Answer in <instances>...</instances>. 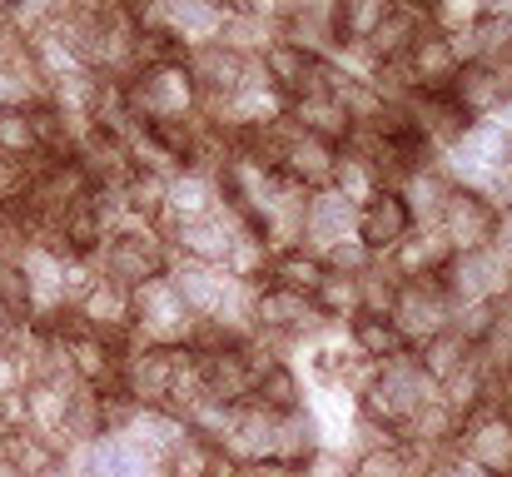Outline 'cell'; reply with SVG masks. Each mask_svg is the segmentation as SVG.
I'll return each mask as SVG.
<instances>
[{
  "instance_id": "obj_1",
  "label": "cell",
  "mask_w": 512,
  "mask_h": 477,
  "mask_svg": "<svg viewBox=\"0 0 512 477\" xmlns=\"http://www.w3.org/2000/svg\"><path fill=\"white\" fill-rule=\"evenodd\" d=\"M120 95H125V110L135 125H179V120H194L199 115V85L184 65V55L170 60H145L135 75L120 80Z\"/></svg>"
},
{
  "instance_id": "obj_2",
  "label": "cell",
  "mask_w": 512,
  "mask_h": 477,
  "mask_svg": "<svg viewBox=\"0 0 512 477\" xmlns=\"http://www.w3.org/2000/svg\"><path fill=\"white\" fill-rule=\"evenodd\" d=\"M174 249L170 239H165V229L160 224H145V219H120V229L100 244V254H95V264H100V279H110V284H120V289H140V284H150V279H165V269H170Z\"/></svg>"
},
{
  "instance_id": "obj_3",
  "label": "cell",
  "mask_w": 512,
  "mask_h": 477,
  "mask_svg": "<svg viewBox=\"0 0 512 477\" xmlns=\"http://www.w3.org/2000/svg\"><path fill=\"white\" fill-rule=\"evenodd\" d=\"M199 318L184 309V299L170 289V279H150L135 289V323L130 343H155V348H184L194 343Z\"/></svg>"
},
{
  "instance_id": "obj_4",
  "label": "cell",
  "mask_w": 512,
  "mask_h": 477,
  "mask_svg": "<svg viewBox=\"0 0 512 477\" xmlns=\"http://www.w3.org/2000/svg\"><path fill=\"white\" fill-rule=\"evenodd\" d=\"M438 284H443L448 304H503V299H512V274L493 249L453 254L448 269L438 274Z\"/></svg>"
},
{
  "instance_id": "obj_5",
  "label": "cell",
  "mask_w": 512,
  "mask_h": 477,
  "mask_svg": "<svg viewBox=\"0 0 512 477\" xmlns=\"http://www.w3.org/2000/svg\"><path fill=\"white\" fill-rule=\"evenodd\" d=\"M179 368V348H155V343H125L120 353V393L135 408H165Z\"/></svg>"
},
{
  "instance_id": "obj_6",
  "label": "cell",
  "mask_w": 512,
  "mask_h": 477,
  "mask_svg": "<svg viewBox=\"0 0 512 477\" xmlns=\"http://www.w3.org/2000/svg\"><path fill=\"white\" fill-rule=\"evenodd\" d=\"M160 229H165V239H170L174 254H184V259H204V264H224V259L234 254L239 234H244V219H239L229 204H219L214 214H199V219H170V224H160Z\"/></svg>"
},
{
  "instance_id": "obj_7",
  "label": "cell",
  "mask_w": 512,
  "mask_h": 477,
  "mask_svg": "<svg viewBox=\"0 0 512 477\" xmlns=\"http://www.w3.org/2000/svg\"><path fill=\"white\" fill-rule=\"evenodd\" d=\"M512 159V140L503 130H493V125H468L443 155V174L453 179V184H468V189H483L488 184V174L493 169H503Z\"/></svg>"
},
{
  "instance_id": "obj_8",
  "label": "cell",
  "mask_w": 512,
  "mask_h": 477,
  "mask_svg": "<svg viewBox=\"0 0 512 477\" xmlns=\"http://www.w3.org/2000/svg\"><path fill=\"white\" fill-rule=\"evenodd\" d=\"M184 65H189V75L199 85V100H219V95H234L244 85H264L259 55H239V50H229L219 40L184 50Z\"/></svg>"
},
{
  "instance_id": "obj_9",
  "label": "cell",
  "mask_w": 512,
  "mask_h": 477,
  "mask_svg": "<svg viewBox=\"0 0 512 477\" xmlns=\"http://www.w3.org/2000/svg\"><path fill=\"white\" fill-rule=\"evenodd\" d=\"M498 204L483 194V189H468V184H453L448 199H443V214H438V229L443 239L453 244V254H468V249H488L493 234H498Z\"/></svg>"
},
{
  "instance_id": "obj_10",
  "label": "cell",
  "mask_w": 512,
  "mask_h": 477,
  "mask_svg": "<svg viewBox=\"0 0 512 477\" xmlns=\"http://www.w3.org/2000/svg\"><path fill=\"white\" fill-rule=\"evenodd\" d=\"M448 314H453V304H448L443 284L438 279H413V284H398V299H393L388 318H393L398 338L408 348H418V343H428L433 333L448 328Z\"/></svg>"
},
{
  "instance_id": "obj_11",
  "label": "cell",
  "mask_w": 512,
  "mask_h": 477,
  "mask_svg": "<svg viewBox=\"0 0 512 477\" xmlns=\"http://www.w3.org/2000/svg\"><path fill=\"white\" fill-rule=\"evenodd\" d=\"M458 453L468 463H478L488 477H512V418L488 403L483 413H473L458 433Z\"/></svg>"
},
{
  "instance_id": "obj_12",
  "label": "cell",
  "mask_w": 512,
  "mask_h": 477,
  "mask_svg": "<svg viewBox=\"0 0 512 477\" xmlns=\"http://www.w3.org/2000/svg\"><path fill=\"white\" fill-rule=\"evenodd\" d=\"M458 55L448 45V35H438L433 25L413 40V50L398 60V75L408 85V95H448V85L458 80Z\"/></svg>"
},
{
  "instance_id": "obj_13",
  "label": "cell",
  "mask_w": 512,
  "mask_h": 477,
  "mask_svg": "<svg viewBox=\"0 0 512 477\" xmlns=\"http://www.w3.org/2000/svg\"><path fill=\"white\" fill-rule=\"evenodd\" d=\"M408 229H413V214H408V204H403V194H398L393 184H383L373 199L358 204L353 239H358L373 259H388V254L398 249V239H408Z\"/></svg>"
},
{
  "instance_id": "obj_14",
  "label": "cell",
  "mask_w": 512,
  "mask_h": 477,
  "mask_svg": "<svg viewBox=\"0 0 512 477\" xmlns=\"http://www.w3.org/2000/svg\"><path fill=\"white\" fill-rule=\"evenodd\" d=\"M453 259V244L443 239L438 224H413L408 239H398V249L383 259V269L398 279V284H413V279H438Z\"/></svg>"
},
{
  "instance_id": "obj_15",
  "label": "cell",
  "mask_w": 512,
  "mask_h": 477,
  "mask_svg": "<svg viewBox=\"0 0 512 477\" xmlns=\"http://www.w3.org/2000/svg\"><path fill=\"white\" fill-rule=\"evenodd\" d=\"M165 279H170V289L184 299V309L194 318H209L219 304H224V294H229V284H234V274L224 269V264H204V259H184V254H174L170 269H165Z\"/></svg>"
},
{
  "instance_id": "obj_16",
  "label": "cell",
  "mask_w": 512,
  "mask_h": 477,
  "mask_svg": "<svg viewBox=\"0 0 512 477\" xmlns=\"http://www.w3.org/2000/svg\"><path fill=\"white\" fill-rule=\"evenodd\" d=\"M274 438H279V413H264V408H254V403H239L229 433L219 438V453H224L234 468L269 463V458H274Z\"/></svg>"
},
{
  "instance_id": "obj_17",
  "label": "cell",
  "mask_w": 512,
  "mask_h": 477,
  "mask_svg": "<svg viewBox=\"0 0 512 477\" xmlns=\"http://www.w3.org/2000/svg\"><path fill=\"white\" fill-rule=\"evenodd\" d=\"M70 318L80 323V328H90V333H100V338H115V343H130V323H135V294L130 289H120V284H110V279H100L75 309Z\"/></svg>"
},
{
  "instance_id": "obj_18",
  "label": "cell",
  "mask_w": 512,
  "mask_h": 477,
  "mask_svg": "<svg viewBox=\"0 0 512 477\" xmlns=\"http://www.w3.org/2000/svg\"><path fill=\"white\" fill-rule=\"evenodd\" d=\"M508 95H512V75L493 70V65H463L458 80L448 85V100H453V110H458L468 125L493 120V110H498Z\"/></svg>"
},
{
  "instance_id": "obj_19",
  "label": "cell",
  "mask_w": 512,
  "mask_h": 477,
  "mask_svg": "<svg viewBox=\"0 0 512 477\" xmlns=\"http://www.w3.org/2000/svg\"><path fill=\"white\" fill-rule=\"evenodd\" d=\"M259 348H264V343H259ZM249 403L264 408V413H294V408H304V403H309V383H304L299 363H294V358H279V353L264 348Z\"/></svg>"
},
{
  "instance_id": "obj_20",
  "label": "cell",
  "mask_w": 512,
  "mask_h": 477,
  "mask_svg": "<svg viewBox=\"0 0 512 477\" xmlns=\"http://www.w3.org/2000/svg\"><path fill=\"white\" fill-rule=\"evenodd\" d=\"M353 224H358V204L353 199H343L339 189H309V209H304V249H314V254H324V249H334L339 239L353 234Z\"/></svg>"
},
{
  "instance_id": "obj_21",
  "label": "cell",
  "mask_w": 512,
  "mask_h": 477,
  "mask_svg": "<svg viewBox=\"0 0 512 477\" xmlns=\"http://www.w3.org/2000/svg\"><path fill=\"white\" fill-rule=\"evenodd\" d=\"M314 65H319V55H309L304 45H294V40H284V35H274V40L259 50L264 85L279 90L284 100H299V95L314 90Z\"/></svg>"
},
{
  "instance_id": "obj_22",
  "label": "cell",
  "mask_w": 512,
  "mask_h": 477,
  "mask_svg": "<svg viewBox=\"0 0 512 477\" xmlns=\"http://www.w3.org/2000/svg\"><path fill=\"white\" fill-rule=\"evenodd\" d=\"M219 204H224L219 174H204V169H174L170 174V199H165V224H170V219H199V214H214Z\"/></svg>"
},
{
  "instance_id": "obj_23",
  "label": "cell",
  "mask_w": 512,
  "mask_h": 477,
  "mask_svg": "<svg viewBox=\"0 0 512 477\" xmlns=\"http://www.w3.org/2000/svg\"><path fill=\"white\" fill-rule=\"evenodd\" d=\"M284 115H289L304 135H319V140H334V145H343V135H348V115H343V105L329 90H309V95L289 100Z\"/></svg>"
},
{
  "instance_id": "obj_24",
  "label": "cell",
  "mask_w": 512,
  "mask_h": 477,
  "mask_svg": "<svg viewBox=\"0 0 512 477\" xmlns=\"http://www.w3.org/2000/svg\"><path fill=\"white\" fill-rule=\"evenodd\" d=\"M343 338H348V348L358 353V358H368V363H388V358H398V353H408V343L398 338V328H393V318H373V314H353L343 323Z\"/></svg>"
},
{
  "instance_id": "obj_25",
  "label": "cell",
  "mask_w": 512,
  "mask_h": 477,
  "mask_svg": "<svg viewBox=\"0 0 512 477\" xmlns=\"http://www.w3.org/2000/svg\"><path fill=\"white\" fill-rule=\"evenodd\" d=\"M165 199H170V174H160V169H130L120 184V204L130 219L165 224Z\"/></svg>"
},
{
  "instance_id": "obj_26",
  "label": "cell",
  "mask_w": 512,
  "mask_h": 477,
  "mask_svg": "<svg viewBox=\"0 0 512 477\" xmlns=\"http://www.w3.org/2000/svg\"><path fill=\"white\" fill-rule=\"evenodd\" d=\"M448 189H453V179L443 174V164H423V169H413V174L398 184V194H403V204H408L413 224H438Z\"/></svg>"
},
{
  "instance_id": "obj_27",
  "label": "cell",
  "mask_w": 512,
  "mask_h": 477,
  "mask_svg": "<svg viewBox=\"0 0 512 477\" xmlns=\"http://www.w3.org/2000/svg\"><path fill=\"white\" fill-rule=\"evenodd\" d=\"M319 279H324V259H319L314 249L294 244V249H274V254H269L264 284H279V289H294V294H314Z\"/></svg>"
},
{
  "instance_id": "obj_28",
  "label": "cell",
  "mask_w": 512,
  "mask_h": 477,
  "mask_svg": "<svg viewBox=\"0 0 512 477\" xmlns=\"http://www.w3.org/2000/svg\"><path fill=\"white\" fill-rule=\"evenodd\" d=\"M388 10H393V0H334V40H339V50H358L383 25Z\"/></svg>"
},
{
  "instance_id": "obj_29",
  "label": "cell",
  "mask_w": 512,
  "mask_h": 477,
  "mask_svg": "<svg viewBox=\"0 0 512 477\" xmlns=\"http://www.w3.org/2000/svg\"><path fill=\"white\" fill-rule=\"evenodd\" d=\"M125 433H135L150 453H170V448H179L184 438H189V423L174 413V408H135V418L125 423Z\"/></svg>"
},
{
  "instance_id": "obj_30",
  "label": "cell",
  "mask_w": 512,
  "mask_h": 477,
  "mask_svg": "<svg viewBox=\"0 0 512 477\" xmlns=\"http://www.w3.org/2000/svg\"><path fill=\"white\" fill-rule=\"evenodd\" d=\"M413 358H418V368L433 378V383H443L453 368H463L468 358H473V343L468 338H458L453 328H443V333H433L428 343H418V348H408Z\"/></svg>"
},
{
  "instance_id": "obj_31",
  "label": "cell",
  "mask_w": 512,
  "mask_h": 477,
  "mask_svg": "<svg viewBox=\"0 0 512 477\" xmlns=\"http://www.w3.org/2000/svg\"><path fill=\"white\" fill-rule=\"evenodd\" d=\"M269 40H274V20L259 10H229V20L219 30V45H229L239 55H259Z\"/></svg>"
},
{
  "instance_id": "obj_32",
  "label": "cell",
  "mask_w": 512,
  "mask_h": 477,
  "mask_svg": "<svg viewBox=\"0 0 512 477\" xmlns=\"http://www.w3.org/2000/svg\"><path fill=\"white\" fill-rule=\"evenodd\" d=\"M0 155H15V159L40 155V135H35V110L30 105L0 110Z\"/></svg>"
},
{
  "instance_id": "obj_33",
  "label": "cell",
  "mask_w": 512,
  "mask_h": 477,
  "mask_svg": "<svg viewBox=\"0 0 512 477\" xmlns=\"http://www.w3.org/2000/svg\"><path fill=\"white\" fill-rule=\"evenodd\" d=\"M348 477H418V473H413V453L403 443H383V448H368V453L348 458Z\"/></svg>"
},
{
  "instance_id": "obj_34",
  "label": "cell",
  "mask_w": 512,
  "mask_h": 477,
  "mask_svg": "<svg viewBox=\"0 0 512 477\" xmlns=\"http://www.w3.org/2000/svg\"><path fill=\"white\" fill-rule=\"evenodd\" d=\"M309 299H314V309L329 318V323H348V318L358 314V279H343V274L324 269V279H319V289Z\"/></svg>"
},
{
  "instance_id": "obj_35",
  "label": "cell",
  "mask_w": 512,
  "mask_h": 477,
  "mask_svg": "<svg viewBox=\"0 0 512 477\" xmlns=\"http://www.w3.org/2000/svg\"><path fill=\"white\" fill-rule=\"evenodd\" d=\"M329 189H339L343 199L363 204V199H373V194L383 189V179H378V169H373V164H363V159H353V155H343L339 150V169H334Z\"/></svg>"
},
{
  "instance_id": "obj_36",
  "label": "cell",
  "mask_w": 512,
  "mask_h": 477,
  "mask_svg": "<svg viewBox=\"0 0 512 477\" xmlns=\"http://www.w3.org/2000/svg\"><path fill=\"white\" fill-rule=\"evenodd\" d=\"M483 20H488V0H433V10H428V25L438 35H458Z\"/></svg>"
},
{
  "instance_id": "obj_37",
  "label": "cell",
  "mask_w": 512,
  "mask_h": 477,
  "mask_svg": "<svg viewBox=\"0 0 512 477\" xmlns=\"http://www.w3.org/2000/svg\"><path fill=\"white\" fill-rule=\"evenodd\" d=\"M393 299H398V279L383 269V259L358 279V314H373V318H388L393 314Z\"/></svg>"
},
{
  "instance_id": "obj_38",
  "label": "cell",
  "mask_w": 512,
  "mask_h": 477,
  "mask_svg": "<svg viewBox=\"0 0 512 477\" xmlns=\"http://www.w3.org/2000/svg\"><path fill=\"white\" fill-rule=\"evenodd\" d=\"M319 259H324V269H329V274H343V279H363V274L378 264V259H373V254H368V249L353 239V234H348V239H339L334 249H324Z\"/></svg>"
},
{
  "instance_id": "obj_39",
  "label": "cell",
  "mask_w": 512,
  "mask_h": 477,
  "mask_svg": "<svg viewBox=\"0 0 512 477\" xmlns=\"http://www.w3.org/2000/svg\"><path fill=\"white\" fill-rule=\"evenodd\" d=\"M35 179V159H15L0 155V209H20Z\"/></svg>"
},
{
  "instance_id": "obj_40",
  "label": "cell",
  "mask_w": 512,
  "mask_h": 477,
  "mask_svg": "<svg viewBox=\"0 0 512 477\" xmlns=\"http://www.w3.org/2000/svg\"><path fill=\"white\" fill-rule=\"evenodd\" d=\"M304 477H348V453H339V448H314L304 458Z\"/></svg>"
},
{
  "instance_id": "obj_41",
  "label": "cell",
  "mask_w": 512,
  "mask_h": 477,
  "mask_svg": "<svg viewBox=\"0 0 512 477\" xmlns=\"http://www.w3.org/2000/svg\"><path fill=\"white\" fill-rule=\"evenodd\" d=\"M488 249H493V254L508 264V274H512V214H503V219H498V234H493V244H488Z\"/></svg>"
},
{
  "instance_id": "obj_42",
  "label": "cell",
  "mask_w": 512,
  "mask_h": 477,
  "mask_svg": "<svg viewBox=\"0 0 512 477\" xmlns=\"http://www.w3.org/2000/svg\"><path fill=\"white\" fill-rule=\"evenodd\" d=\"M15 388H25V383H20V373H15L10 353H0V398H5V393H15Z\"/></svg>"
},
{
  "instance_id": "obj_43",
  "label": "cell",
  "mask_w": 512,
  "mask_h": 477,
  "mask_svg": "<svg viewBox=\"0 0 512 477\" xmlns=\"http://www.w3.org/2000/svg\"><path fill=\"white\" fill-rule=\"evenodd\" d=\"M20 323H30V318H15V314H10V309H0V353L10 348V338L20 333Z\"/></svg>"
},
{
  "instance_id": "obj_44",
  "label": "cell",
  "mask_w": 512,
  "mask_h": 477,
  "mask_svg": "<svg viewBox=\"0 0 512 477\" xmlns=\"http://www.w3.org/2000/svg\"><path fill=\"white\" fill-rule=\"evenodd\" d=\"M40 477H75V473H70L65 463H55V468H45V473H40Z\"/></svg>"
}]
</instances>
